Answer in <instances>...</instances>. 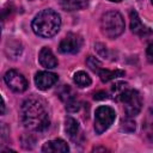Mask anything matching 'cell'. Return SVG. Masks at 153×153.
Returning <instances> with one entry per match:
<instances>
[{
	"mask_svg": "<svg viewBox=\"0 0 153 153\" xmlns=\"http://www.w3.org/2000/svg\"><path fill=\"white\" fill-rule=\"evenodd\" d=\"M38 61H39V63H41L42 67L48 68V69L55 68L57 66V60H56L55 55L47 47H44V48L41 49L39 55H38Z\"/></svg>",
	"mask_w": 153,
	"mask_h": 153,
	"instance_id": "obj_12",
	"label": "cell"
},
{
	"mask_svg": "<svg viewBox=\"0 0 153 153\" xmlns=\"http://www.w3.org/2000/svg\"><path fill=\"white\" fill-rule=\"evenodd\" d=\"M68 151H69L68 145L66 143V141L61 139L47 141L42 147V152H45V153H66Z\"/></svg>",
	"mask_w": 153,
	"mask_h": 153,
	"instance_id": "obj_11",
	"label": "cell"
},
{
	"mask_svg": "<svg viewBox=\"0 0 153 153\" xmlns=\"http://www.w3.org/2000/svg\"><path fill=\"white\" fill-rule=\"evenodd\" d=\"M86 65L88 66V68H90L91 71H93V72L97 73V74H98V72L103 68L100 61H99L97 57H94V56H88V57L86 59Z\"/></svg>",
	"mask_w": 153,
	"mask_h": 153,
	"instance_id": "obj_17",
	"label": "cell"
},
{
	"mask_svg": "<svg viewBox=\"0 0 153 153\" xmlns=\"http://www.w3.org/2000/svg\"><path fill=\"white\" fill-rule=\"evenodd\" d=\"M98 75H99V78H100V80H102L103 82H108V81L114 80V79H116V78L123 76V75H124V71H120V69L109 71V69L102 68V69L98 72Z\"/></svg>",
	"mask_w": 153,
	"mask_h": 153,
	"instance_id": "obj_15",
	"label": "cell"
},
{
	"mask_svg": "<svg viewBox=\"0 0 153 153\" xmlns=\"http://www.w3.org/2000/svg\"><path fill=\"white\" fill-rule=\"evenodd\" d=\"M135 127H136L135 126V122L131 121L130 117H127L126 120H122V122H121V129L123 131H128V133L134 131L135 130Z\"/></svg>",
	"mask_w": 153,
	"mask_h": 153,
	"instance_id": "obj_18",
	"label": "cell"
},
{
	"mask_svg": "<svg viewBox=\"0 0 153 153\" xmlns=\"http://www.w3.org/2000/svg\"><path fill=\"white\" fill-rule=\"evenodd\" d=\"M65 130L68 135V137L74 141V142H78L79 141V137L81 136V130H80V127H79V123L73 118V117H66V121H65Z\"/></svg>",
	"mask_w": 153,
	"mask_h": 153,
	"instance_id": "obj_13",
	"label": "cell"
},
{
	"mask_svg": "<svg viewBox=\"0 0 153 153\" xmlns=\"http://www.w3.org/2000/svg\"><path fill=\"white\" fill-rule=\"evenodd\" d=\"M73 80H74V82L76 84V86H79V87H87V86H90L91 82H92L90 75H88L86 72H84V71L76 72V73L74 74V76H73Z\"/></svg>",
	"mask_w": 153,
	"mask_h": 153,
	"instance_id": "obj_16",
	"label": "cell"
},
{
	"mask_svg": "<svg viewBox=\"0 0 153 153\" xmlns=\"http://www.w3.org/2000/svg\"><path fill=\"white\" fill-rule=\"evenodd\" d=\"M82 45V38L76 33H68L59 44V51L62 54H75Z\"/></svg>",
	"mask_w": 153,
	"mask_h": 153,
	"instance_id": "obj_7",
	"label": "cell"
},
{
	"mask_svg": "<svg viewBox=\"0 0 153 153\" xmlns=\"http://www.w3.org/2000/svg\"><path fill=\"white\" fill-rule=\"evenodd\" d=\"M116 118V112L112 108L102 105L94 112V130L97 134H103L108 130Z\"/></svg>",
	"mask_w": 153,
	"mask_h": 153,
	"instance_id": "obj_5",
	"label": "cell"
},
{
	"mask_svg": "<svg viewBox=\"0 0 153 153\" xmlns=\"http://www.w3.org/2000/svg\"><path fill=\"white\" fill-rule=\"evenodd\" d=\"M124 19L117 11H110L100 18V30L108 38H116L124 31Z\"/></svg>",
	"mask_w": 153,
	"mask_h": 153,
	"instance_id": "obj_3",
	"label": "cell"
},
{
	"mask_svg": "<svg viewBox=\"0 0 153 153\" xmlns=\"http://www.w3.org/2000/svg\"><path fill=\"white\" fill-rule=\"evenodd\" d=\"M20 117L24 127L32 131H43L49 127L50 118L44 102L36 97L25 99L22 104Z\"/></svg>",
	"mask_w": 153,
	"mask_h": 153,
	"instance_id": "obj_1",
	"label": "cell"
},
{
	"mask_svg": "<svg viewBox=\"0 0 153 153\" xmlns=\"http://www.w3.org/2000/svg\"><path fill=\"white\" fill-rule=\"evenodd\" d=\"M104 98H106V94L104 92H99V93L94 94V99H104Z\"/></svg>",
	"mask_w": 153,
	"mask_h": 153,
	"instance_id": "obj_20",
	"label": "cell"
},
{
	"mask_svg": "<svg viewBox=\"0 0 153 153\" xmlns=\"http://www.w3.org/2000/svg\"><path fill=\"white\" fill-rule=\"evenodd\" d=\"M5 82L7 84V86L17 93H22L27 88V81L25 79V76L19 73L18 71L14 69H10L5 73Z\"/></svg>",
	"mask_w": 153,
	"mask_h": 153,
	"instance_id": "obj_6",
	"label": "cell"
},
{
	"mask_svg": "<svg viewBox=\"0 0 153 153\" xmlns=\"http://www.w3.org/2000/svg\"><path fill=\"white\" fill-rule=\"evenodd\" d=\"M1 108H2V110H1V114L4 115V114H5V102H4V98L1 99Z\"/></svg>",
	"mask_w": 153,
	"mask_h": 153,
	"instance_id": "obj_21",
	"label": "cell"
},
{
	"mask_svg": "<svg viewBox=\"0 0 153 153\" xmlns=\"http://www.w3.org/2000/svg\"><path fill=\"white\" fill-rule=\"evenodd\" d=\"M88 0H62L61 7L65 11L72 12V11H79L87 6Z\"/></svg>",
	"mask_w": 153,
	"mask_h": 153,
	"instance_id": "obj_14",
	"label": "cell"
},
{
	"mask_svg": "<svg viewBox=\"0 0 153 153\" xmlns=\"http://www.w3.org/2000/svg\"><path fill=\"white\" fill-rule=\"evenodd\" d=\"M129 16H130V29L135 35L141 36V37H146L147 35L151 33V30L146 25L142 24V22H141L136 11H134V10L130 11Z\"/></svg>",
	"mask_w": 153,
	"mask_h": 153,
	"instance_id": "obj_10",
	"label": "cell"
},
{
	"mask_svg": "<svg viewBox=\"0 0 153 153\" xmlns=\"http://www.w3.org/2000/svg\"><path fill=\"white\" fill-rule=\"evenodd\" d=\"M146 57L149 63H153V42H151L146 50Z\"/></svg>",
	"mask_w": 153,
	"mask_h": 153,
	"instance_id": "obj_19",
	"label": "cell"
},
{
	"mask_svg": "<svg viewBox=\"0 0 153 153\" xmlns=\"http://www.w3.org/2000/svg\"><path fill=\"white\" fill-rule=\"evenodd\" d=\"M109 1H112V2H120V1H122V0H109Z\"/></svg>",
	"mask_w": 153,
	"mask_h": 153,
	"instance_id": "obj_22",
	"label": "cell"
},
{
	"mask_svg": "<svg viewBox=\"0 0 153 153\" xmlns=\"http://www.w3.org/2000/svg\"><path fill=\"white\" fill-rule=\"evenodd\" d=\"M60 98L66 104V109L68 111H76L79 109V102L76 99V94L69 86H63V88L60 91Z\"/></svg>",
	"mask_w": 153,
	"mask_h": 153,
	"instance_id": "obj_9",
	"label": "cell"
},
{
	"mask_svg": "<svg viewBox=\"0 0 153 153\" xmlns=\"http://www.w3.org/2000/svg\"><path fill=\"white\" fill-rule=\"evenodd\" d=\"M31 27L37 36L50 38L55 36L61 27L60 14L51 8L43 10L35 16L31 23Z\"/></svg>",
	"mask_w": 153,
	"mask_h": 153,
	"instance_id": "obj_2",
	"label": "cell"
},
{
	"mask_svg": "<svg viewBox=\"0 0 153 153\" xmlns=\"http://www.w3.org/2000/svg\"><path fill=\"white\" fill-rule=\"evenodd\" d=\"M120 99L124 106V111L128 117H135L136 115H139L142 106V99L136 90L126 88L120 94Z\"/></svg>",
	"mask_w": 153,
	"mask_h": 153,
	"instance_id": "obj_4",
	"label": "cell"
},
{
	"mask_svg": "<svg viewBox=\"0 0 153 153\" xmlns=\"http://www.w3.org/2000/svg\"><path fill=\"white\" fill-rule=\"evenodd\" d=\"M56 81H57V75L55 73H51V72L42 71L35 75V84L42 91L50 88L53 85L56 84Z\"/></svg>",
	"mask_w": 153,
	"mask_h": 153,
	"instance_id": "obj_8",
	"label": "cell"
},
{
	"mask_svg": "<svg viewBox=\"0 0 153 153\" xmlns=\"http://www.w3.org/2000/svg\"><path fill=\"white\" fill-rule=\"evenodd\" d=\"M152 2H153V0H152Z\"/></svg>",
	"mask_w": 153,
	"mask_h": 153,
	"instance_id": "obj_23",
	"label": "cell"
}]
</instances>
